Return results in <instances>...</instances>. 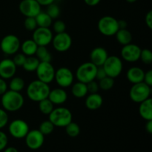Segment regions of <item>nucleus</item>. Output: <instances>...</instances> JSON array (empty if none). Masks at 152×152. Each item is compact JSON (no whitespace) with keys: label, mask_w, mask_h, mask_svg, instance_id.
Segmentation results:
<instances>
[{"label":"nucleus","mask_w":152,"mask_h":152,"mask_svg":"<svg viewBox=\"0 0 152 152\" xmlns=\"http://www.w3.org/2000/svg\"><path fill=\"white\" fill-rule=\"evenodd\" d=\"M53 37V33L50 28L37 27L34 31L32 39L38 46H47L51 43Z\"/></svg>","instance_id":"4468645a"},{"label":"nucleus","mask_w":152,"mask_h":152,"mask_svg":"<svg viewBox=\"0 0 152 152\" xmlns=\"http://www.w3.org/2000/svg\"><path fill=\"white\" fill-rule=\"evenodd\" d=\"M72 113L68 108L65 107H58L53 108L48 115V120L55 127L65 128L67 125L72 122Z\"/></svg>","instance_id":"7ed1b4c3"},{"label":"nucleus","mask_w":152,"mask_h":152,"mask_svg":"<svg viewBox=\"0 0 152 152\" xmlns=\"http://www.w3.org/2000/svg\"><path fill=\"white\" fill-rule=\"evenodd\" d=\"M98 85H99V89H101V90L109 91V90H111L113 87H114V79L106 76L105 78L99 80Z\"/></svg>","instance_id":"473e14b6"},{"label":"nucleus","mask_w":152,"mask_h":152,"mask_svg":"<svg viewBox=\"0 0 152 152\" xmlns=\"http://www.w3.org/2000/svg\"><path fill=\"white\" fill-rule=\"evenodd\" d=\"M108 56V53L106 49L102 47H96L91 51L90 62L97 67L102 66Z\"/></svg>","instance_id":"a211bd4d"},{"label":"nucleus","mask_w":152,"mask_h":152,"mask_svg":"<svg viewBox=\"0 0 152 152\" xmlns=\"http://www.w3.org/2000/svg\"><path fill=\"white\" fill-rule=\"evenodd\" d=\"M7 91V84L5 80L0 77V96L5 93Z\"/></svg>","instance_id":"a18cd8bd"},{"label":"nucleus","mask_w":152,"mask_h":152,"mask_svg":"<svg viewBox=\"0 0 152 152\" xmlns=\"http://www.w3.org/2000/svg\"><path fill=\"white\" fill-rule=\"evenodd\" d=\"M140 59L145 65H151L152 63V52L150 49L145 48L141 50Z\"/></svg>","instance_id":"f704fd0d"},{"label":"nucleus","mask_w":152,"mask_h":152,"mask_svg":"<svg viewBox=\"0 0 152 152\" xmlns=\"http://www.w3.org/2000/svg\"><path fill=\"white\" fill-rule=\"evenodd\" d=\"M151 88L144 82L133 84L129 91V96L133 102L140 103L150 97Z\"/></svg>","instance_id":"423d86ee"},{"label":"nucleus","mask_w":152,"mask_h":152,"mask_svg":"<svg viewBox=\"0 0 152 152\" xmlns=\"http://www.w3.org/2000/svg\"><path fill=\"white\" fill-rule=\"evenodd\" d=\"M114 36L116 37L117 41L123 46L132 43V34L127 28L119 29Z\"/></svg>","instance_id":"393cba45"},{"label":"nucleus","mask_w":152,"mask_h":152,"mask_svg":"<svg viewBox=\"0 0 152 152\" xmlns=\"http://www.w3.org/2000/svg\"><path fill=\"white\" fill-rule=\"evenodd\" d=\"M37 43L31 39H26L21 44L20 48L22 50V53L26 56H34L36 51L37 50Z\"/></svg>","instance_id":"5701e85b"},{"label":"nucleus","mask_w":152,"mask_h":152,"mask_svg":"<svg viewBox=\"0 0 152 152\" xmlns=\"http://www.w3.org/2000/svg\"><path fill=\"white\" fill-rule=\"evenodd\" d=\"M53 47L56 51L65 52L71 48L72 45V39L71 37L65 31V32L56 34L53 37L51 42Z\"/></svg>","instance_id":"f8f14e48"},{"label":"nucleus","mask_w":152,"mask_h":152,"mask_svg":"<svg viewBox=\"0 0 152 152\" xmlns=\"http://www.w3.org/2000/svg\"><path fill=\"white\" fill-rule=\"evenodd\" d=\"M30 131L29 126L26 121L21 119H16L10 123L8 132L11 137L16 139L25 138Z\"/></svg>","instance_id":"9b49d317"},{"label":"nucleus","mask_w":152,"mask_h":152,"mask_svg":"<svg viewBox=\"0 0 152 152\" xmlns=\"http://www.w3.org/2000/svg\"><path fill=\"white\" fill-rule=\"evenodd\" d=\"M26 57L27 56L22 53H16L14 54V56H13L12 60H13V62H14V64L16 66L22 67L23 64L25 63Z\"/></svg>","instance_id":"4c0bfd02"},{"label":"nucleus","mask_w":152,"mask_h":152,"mask_svg":"<svg viewBox=\"0 0 152 152\" xmlns=\"http://www.w3.org/2000/svg\"><path fill=\"white\" fill-rule=\"evenodd\" d=\"M142 49L136 44H128L121 49V57L128 62H136L140 59Z\"/></svg>","instance_id":"dca6fc26"},{"label":"nucleus","mask_w":152,"mask_h":152,"mask_svg":"<svg viewBox=\"0 0 152 152\" xmlns=\"http://www.w3.org/2000/svg\"><path fill=\"white\" fill-rule=\"evenodd\" d=\"M46 13L51 17L52 19H56L60 15V8L57 4L53 2L47 6Z\"/></svg>","instance_id":"72a5a7b5"},{"label":"nucleus","mask_w":152,"mask_h":152,"mask_svg":"<svg viewBox=\"0 0 152 152\" xmlns=\"http://www.w3.org/2000/svg\"><path fill=\"white\" fill-rule=\"evenodd\" d=\"M65 128L67 135L70 137H77L80 134V127L77 123L71 122Z\"/></svg>","instance_id":"7c9ffc66"},{"label":"nucleus","mask_w":152,"mask_h":152,"mask_svg":"<svg viewBox=\"0 0 152 152\" xmlns=\"http://www.w3.org/2000/svg\"><path fill=\"white\" fill-rule=\"evenodd\" d=\"M106 76H107L106 73H105V70H104V68H102V66L97 67V70H96V78H95V80L99 81V80L105 78Z\"/></svg>","instance_id":"79ce46f5"},{"label":"nucleus","mask_w":152,"mask_h":152,"mask_svg":"<svg viewBox=\"0 0 152 152\" xmlns=\"http://www.w3.org/2000/svg\"><path fill=\"white\" fill-rule=\"evenodd\" d=\"M54 108V105L48 98L39 102V109L42 114L49 115Z\"/></svg>","instance_id":"c756f323"},{"label":"nucleus","mask_w":152,"mask_h":152,"mask_svg":"<svg viewBox=\"0 0 152 152\" xmlns=\"http://www.w3.org/2000/svg\"><path fill=\"white\" fill-rule=\"evenodd\" d=\"M71 94L76 98H83L87 96L88 89L86 83L77 82L71 86Z\"/></svg>","instance_id":"b1692460"},{"label":"nucleus","mask_w":152,"mask_h":152,"mask_svg":"<svg viewBox=\"0 0 152 152\" xmlns=\"http://www.w3.org/2000/svg\"><path fill=\"white\" fill-rule=\"evenodd\" d=\"M20 46V40L14 34L4 36L0 42V49L7 55H14L19 50Z\"/></svg>","instance_id":"6e6552de"},{"label":"nucleus","mask_w":152,"mask_h":152,"mask_svg":"<svg viewBox=\"0 0 152 152\" xmlns=\"http://www.w3.org/2000/svg\"><path fill=\"white\" fill-rule=\"evenodd\" d=\"M54 128L55 126H53V123L50 120H48L42 122L41 124L39 125V131L44 136H46V135L50 134L54 130Z\"/></svg>","instance_id":"2f4dec72"},{"label":"nucleus","mask_w":152,"mask_h":152,"mask_svg":"<svg viewBox=\"0 0 152 152\" xmlns=\"http://www.w3.org/2000/svg\"><path fill=\"white\" fill-rule=\"evenodd\" d=\"M41 7L37 0H22L19 4V10L25 17H36L42 11Z\"/></svg>","instance_id":"ddd939ff"},{"label":"nucleus","mask_w":152,"mask_h":152,"mask_svg":"<svg viewBox=\"0 0 152 152\" xmlns=\"http://www.w3.org/2000/svg\"><path fill=\"white\" fill-rule=\"evenodd\" d=\"M145 71L140 67L133 66L129 68L126 73V77L128 80L132 84L143 82Z\"/></svg>","instance_id":"412c9836"},{"label":"nucleus","mask_w":152,"mask_h":152,"mask_svg":"<svg viewBox=\"0 0 152 152\" xmlns=\"http://www.w3.org/2000/svg\"><path fill=\"white\" fill-rule=\"evenodd\" d=\"M55 71L56 70L50 62H40L35 72L37 74V80L50 84L54 80Z\"/></svg>","instance_id":"1a4fd4ad"},{"label":"nucleus","mask_w":152,"mask_h":152,"mask_svg":"<svg viewBox=\"0 0 152 152\" xmlns=\"http://www.w3.org/2000/svg\"><path fill=\"white\" fill-rule=\"evenodd\" d=\"M39 62H40L38 59V58L36 57V56H27L25 63L22 65V68H24V70L25 71H28V72H34L37 70Z\"/></svg>","instance_id":"bb28decb"},{"label":"nucleus","mask_w":152,"mask_h":152,"mask_svg":"<svg viewBox=\"0 0 152 152\" xmlns=\"http://www.w3.org/2000/svg\"><path fill=\"white\" fill-rule=\"evenodd\" d=\"M143 82L147 84L148 86H149L150 87L152 86V71L151 70H148V71L145 72L144 74V79Z\"/></svg>","instance_id":"37998d69"},{"label":"nucleus","mask_w":152,"mask_h":152,"mask_svg":"<svg viewBox=\"0 0 152 152\" xmlns=\"http://www.w3.org/2000/svg\"><path fill=\"white\" fill-rule=\"evenodd\" d=\"M101 0H84V2L90 7H94L99 4Z\"/></svg>","instance_id":"49530a36"},{"label":"nucleus","mask_w":152,"mask_h":152,"mask_svg":"<svg viewBox=\"0 0 152 152\" xmlns=\"http://www.w3.org/2000/svg\"><path fill=\"white\" fill-rule=\"evenodd\" d=\"M126 1L129 3H134V2H136L137 0H126Z\"/></svg>","instance_id":"603ef678"},{"label":"nucleus","mask_w":152,"mask_h":152,"mask_svg":"<svg viewBox=\"0 0 152 152\" xmlns=\"http://www.w3.org/2000/svg\"><path fill=\"white\" fill-rule=\"evenodd\" d=\"M37 26L40 28H50L53 23V19L46 12H40L35 17Z\"/></svg>","instance_id":"a878e982"},{"label":"nucleus","mask_w":152,"mask_h":152,"mask_svg":"<svg viewBox=\"0 0 152 152\" xmlns=\"http://www.w3.org/2000/svg\"><path fill=\"white\" fill-rule=\"evenodd\" d=\"M97 28L103 36L112 37L119 30L118 20L111 16H102L98 21Z\"/></svg>","instance_id":"39448f33"},{"label":"nucleus","mask_w":152,"mask_h":152,"mask_svg":"<svg viewBox=\"0 0 152 152\" xmlns=\"http://www.w3.org/2000/svg\"><path fill=\"white\" fill-rule=\"evenodd\" d=\"M102 104H103L102 96L98 93L89 94L85 101L86 108L91 111H95L100 108Z\"/></svg>","instance_id":"aec40b11"},{"label":"nucleus","mask_w":152,"mask_h":152,"mask_svg":"<svg viewBox=\"0 0 152 152\" xmlns=\"http://www.w3.org/2000/svg\"><path fill=\"white\" fill-rule=\"evenodd\" d=\"M25 86V83L23 79L19 77H15V76L12 77L10 83H9L10 90L17 92H20L21 91L23 90Z\"/></svg>","instance_id":"c85d7f7f"},{"label":"nucleus","mask_w":152,"mask_h":152,"mask_svg":"<svg viewBox=\"0 0 152 152\" xmlns=\"http://www.w3.org/2000/svg\"><path fill=\"white\" fill-rule=\"evenodd\" d=\"M97 66L91 62H86L81 64L76 71V77L79 82L87 84L91 81L95 80Z\"/></svg>","instance_id":"20e7f679"},{"label":"nucleus","mask_w":152,"mask_h":152,"mask_svg":"<svg viewBox=\"0 0 152 152\" xmlns=\"http://www.w3.org/2000/svg\"><path fill=\"white\" fill-rule=\"evenodd\" d=\"M52 25H53V31L56 34L65 32V30H66V25L62 20L58 19V20L55 21L53 23H52Z\"/></svg>","instance_id":"e433bc0d"},{"label":"nucleus","mask_w":152,"mask_h":152,"mask_svg":"<svg viewBox=\"0 0 152 152\" xmlns=\"http://www.w3.org/2000/svg\"><path fill=\"white\" fill-rule=\"evenodd\" d=\"M139 114L145 121L152 120V99L151 97L140 103Z\"/></svg>","instance_id":"4be33fe9"},{"label":"nucleus","mask_w":152,"mask_h":152,"mask_svg":"<svg viewBox=\"0 0 152 152\" xmlns=\"http://www.w3.org/2000/svg\"><path fill=\"white\" fill-rule=\"evenodd\" d=\"M9 117L7 111L3 108H0V129H3L8 123Z\"/></svg>","instance_id":"58836bf2"},{"label":"nucleus","mask_w":152,"mask_h":152,"mask_svg":"<svg viewBox=\"0 0 152 152\" xmlns=\"http://www.w3.org/2000/svg\"><path fill=\"white\" fill-rule=\"evenodd\" d=\"M16 66L10 59H4L0 61V77L4 80H9L15 76Z\"/></svg>","instance_id":"f3484780"},{"label":"nucleus","mask_w":152,"mask_h":152,"mask_svg":"<svg viewBox=\"0 0 152 152\" xmlns=\"http://www.w3.org/2000/svg\"><path fill=\"white\" fill-rule=\"evenodd\" d=\"M8 143V137L2 131H0V151H3Z\"/></svg>","instance_id":"a19ab883"},{"label":"nucleus","mask_w":152,"mask_h":152,"mask_svg":"<svg viewBox=\"0 0 152 152\" xmlns=\"http://www.w3.org/2000/svg\"><path fill=\"white\" fill-rule=\"evenodd\" d=\"M86 86H87L88 93V94L98 93V91H99V90L98 83L95 81V80L89 82V83H88L87 84H86Z\"/></svg>","instance_id":"ea45409f"},{"label":"nucleus","mask_w":152,"mask_h":152,"mask_svg":"<svg viewBox=\"0 0 152 152\" xmlns=\"http://www.w3.org/2000/svg\"><path fill=\"white\" fill-rule=\"evenodd\" d=\"M48 99L53 105H60L65 103L68 99V94L62 88H56L50 91Z\"/></svg>","instance_id":"6ab92c4d"},{"label":"nucleus","mask_w":152,"mask_h":152,"mask_svg":"<svg viewBox=\"0 0 152 152\" xmlns=\"http://www.w3.org/2000/svg\"><path fill=\"white\" fill-rule=\"evenodd\" d=\"M24 103V96L20 92L9 90L1 95V106L6 111L15 112L19 111L22 108Z\"/></svg>","instance_id":"f257e3e1"},{"label":"nucleus","mask_w":152,"mask_h":152,"mask_svg":"<svg viewBox=\"0 0 152 152\" xmlns=\"http://www.w3.org/2000/svg\"><path fill=\"white\" fill-rule=\"evenodd\" d=\"M145 130L148 134H152V120H148L146 121V124H145Z\"/></svg>","instance_id":"09e8293b"},{"label":"nucleus","mask_w":152,"mask_h":152,"mask_svg":"<svg viewBox=\"0 0 152 152\" xmlns=\"http://www.w3.org/2000/svg\"><path fill=\"white\" fill-rule=\"evenodd\" d=\"M102 68L105 70L108 77L115 79L121 74L123 69V64L121 58L119 56H108L105 62L102 65Z\"/></svg>","instance_id":"0eeeda50"},{"label":"nucleus","mask_w":152,"mask_h":152,"mask_svg":"<svg viewBox=\"0 0 152 152\" xmlns=\"http://www.w3.org/2000/svg\"><path fill=\"white\" fill-rule=\"evenodd\" d=\"M54 80L59 87L66 88L74 83V75L70 68L61 67L55 71Z\"/></svg>","instance_id":"9d476101"},{"label":"nucleus","mask_w":152,"mask_h":152,"mask_svg":"<svg viewBox=\"0 0 152 152\" xmlns=\"http://www.w3.org/2000/svg\"><path fill=\"white\" fill-rule=\"evenodd\" d=\"M3 152H19L18 151L17 148H15V147L10 146V147H6L4 150H3Z\"/></svg>","instance_id":"3c124183"},{"label":"nucleus","mask_w":152,"mask_h":152,"mask_svg":"<svg viewBox=\"0 0 152 152\" xmlns=\"http://www.w3.org/2000/svg\"><path fill=\"white\" fill-rule=\"evenodd\" d=\"M24 26L27 31H34L37 28V21L35 17H26L24 22Z\"/></svg>","instance_id":"c9c22d12"},{"label":"nucleus","mask_w":152,"mask_h":152,"mask_svg":"<svg viewBox=\"0 0 152 152\" xmlns=\"http://www.w3.org/2000/svg\"><path fill=\"white\" fill-rule=\"evenodd\" d=\"M145 22L146 24L147 27L149 29H152V11L149 10L148 13H146L145 17Z\"/></svg>","instance_id":"c03bdc74"},{"label":"nucleus","mask_w":152,"mask_h":152,"mask_svg":"<svg viewBox=\"0 0 152 152\" xmlns=\"http://www.w3.org/2000/svg\"><path fill=\"white\" fill-rule=\"evenodd\" d=\"M118 26L119 29H125L127 28L128 24L125 20H118Z\"/></svg>","instance_id":"8fccbe9b"},{"label":"nucleus","mask_w":152,"mask_h":152,"mask_svg":"<svg viewBox=\"0 0 152 152\" xmlns=\"http://www.w3.org/2000/svg\"><path fill=\"white\" fill-rule=\"evenodd\" d=\"M50 88L49 84L45 83L39 80L31 82L27 88L28 97L33 102H39L48 98Z\"/></svg>","instance_id":"f03ea898"},{"label":"nucleus","mask_w":152,"mask_h":152,"mask_svg":"<svg viewBox=\"0 0 152 152\" xmlns=\"http://www.w3.org/2000/svg\"><path fill=\"white\" fill-rule=\"evenodd\" d=\"M35 55L39 62H50L52 59L51 53L48 50L46 46H38Z\"/></svg>","instance_id":"cd10ccee"},{"label":"nucleus","mask_w":152,"mask_h":152,"mask_svg":"<svg viewBox=\"0 0 152 152\" xmlns=\"http://www.w3.org/2000/svg\"><path fill=\"white\" fill-rule=\"evenodd\" d=\"M41 6H48L54 2L55 0H37Z\"/></svg>","instance_id":"de8ad7c7"},{"label":"nucleus","mask_w":152,"mask_h":152,"mask_svg":"<svg viewBox=\"0 0 152 152\" xmlns=\"http://www.w3.org/2000/svg\"><path fill=\"white\" fill-rule=\"evenodd\" d=\"M25 140L28 148L31 150H37L44 144L45 136L39 131V129H34L28 132Z\"/></svg>","instance_id":"2eb2a0df"}]
</instances>
